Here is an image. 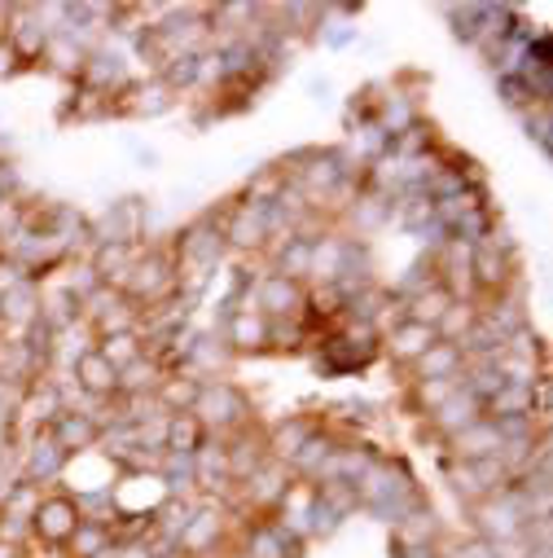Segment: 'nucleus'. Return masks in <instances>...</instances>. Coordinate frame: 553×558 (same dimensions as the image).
Instances as JSON below:
<instances>
[{
	"label": "nucleus",
	"instance_id": "f257e3e1",
	"mask_svg": "<svg viewBox=\"0 0 553 558\" xmlns=\"http://www.w3.org/2000/svg\"><path fill=\"white\" fill-rule=\"evenodd\" d=\"M356 493H360V510H369V514H378V519H404L408 510H418L422 501H427V493L418 488V480H413L400 462H391V458H378L373 462V471L356 484Z\"/></svg>",
	"mask_w": 553,
	"mask_h": 558
},
{
	"label": "nucleus",
	"instance_id": "f03ea898",
	"mask_svg": "<svg viewBox=\"0 0 553 558\" xmlns=\"http://www.w3.org/2000/svg\"><path fill=\"white\" fill-rule=\"evenodd\" d=\"M237 541V514L224 501H194L189 519L172 536L176 558H220V549H233Z\"/></svg>",
	"mask_w": 553,
	"mask_h": 558
},
{
	"label": "nucleus",
	"instance_id": "7ed1b4c3",
	"mask_svg": "<svg viewBox=\"0 0 553 558\" xmlns=\"http://www.w3.org/2000/svg\"><path fill=\"white\" fill-rule=\"evenodd\" d=\"M189 413L198 417V423L207 427V436H216V440L255 427V404H250V396L233 378H207Z\"/></svg>",
	"mask_w": 553,
	"mask_h": 558
},
{
	"label": "nucleus",
	"instance_id": "20e7f679",
	"mask_svg": "<svg viewBox=\"0 0 553 558\" xmlns=\"http://www.w3.org/2000/svg\"><path fill=\"white\" fill-rule=\"evenodd\" d=\"M119 295H127L142 313L176 300V259H172L168 242H146L142 246V255H136V264H132Z\"/></svg>",
	"mask_w": 553,
	"mask_h": 558
},
{
	"label": "nucleus",
	"instance_id": "39448f33",
	"mask_svg": "<svg viewBox=\"0 0 553 558\" xmlns=\"http://www.w3.org/2000/svg\"><path fill=\"white\" fill-rule=\"evenodd\" d=\"M207 216L216 220L220 242H224L229 255H237V259L259 255V259H263V251H268V242H272V229H268V211H263V207H255V203H246V198L233 194L220 211H207Z\"/></svg>",
	"mask_w": 553,
	"mask_h": 558
},
{
	"label": "nucleus",
	"instance_id": "423d86ee",
	"mask_svg": "<svg viewBox=\"0 0 553 558\" xmlns=\"http://www.w3.org/2000/svg\"><path fill=\"white\" fill-rule=\"evenodd\" d=\"M84 523V510L79 501L66 493V488H49L36 506V514L27 519L32 527V549H49V554H62V545L75 536V527Z\"/></svg>",
	"mask_w": 553,
	"mask_h": 558
},
{
	"label": "nucleus",
	"instance_id": "0eeeda50",
	"mask_svg": "<svg viewBox=\"0 0 553 558\" xmlns=\"http://www.w3.org/2000/svg\"><path fill=\"white\" fill-rule=\"evenodd\" d=\"M466 514H470V532L483 536V541H492V545L518 541L523 527H527V514L518 510V501H514L509 493H501V497H483V501L466 506Z\"/></svg>",
	"mask_w": 553,
	"mask_h": 558
},
{
	"label": "nucleus",
	"instance_id": "6e6552de",
	"mask_svg": "<svg viewBox=\"0 0 553 558\" xmlns=\"http://www.w3.org/2000/svg\"><path fill=\"white\" fill-rule=\"evenodd\" d=\"M216 335L224 339V348L233 352V361L268 356V317H263V313H255V308L224 304V326H220Z\"/></svg>",
	"mask_w": 553,
	"mask_h": 558
},
{
	"label": "nucleus",
	"instance_id": "1a4fd4ad",
	"mask_svg": "<svg viewBox=\"0 0 553 558\" xmlns=\"http://www.w3.org/2000/svg\"><path fill=\"white\" fill-rule=\"evenodd\" d=\"M66 466H71V458L53 445L49 427H45V432H36V436H27V445L19 449V480H27V484L58 488V484H62V475H66Z\"/></svg>",
	"mask_w": 553,
	"mask_h": 558
},
{
	"label": "nucleus",
	"instance_id": "9d476101",
	"mask_svg": "<svg viewBox=\"0 0 553 558\" xmlns=\"http://www.w3.org/2000/svg\"><path fill=\"white\" fill-rule=\"evenodd\" d=\"M71 387L88 404H110V400H119V369L97 348H84L71 361Z\"/></svg>",
	"mask_w": 553,
	"mask_h": 558
},
{
	"label": "nucleus",
	"instance_id": "9b49d317",
	"mask_svg": "<svg viewBox=\"0 0 553 558\" xmlns=\"http://www.w3.org/2000/svg\"><path fill=\"white\" fill-rule=\"evenodd\" d=\"M317 427H321L317 413H286V417H276V423L263 427V449H268V458L282 462V466H291V462L299 458V449L317 436Z\"/></svg>",
	"mask_w": 553,
	"mask_h": 558
},
{
	"label": "nucleus",
	"instance_id": "f8f14e48",
	"mask_svg": "<svg viewBox=\"0 0 553 558\" xmlns=\"http://www.w3.org/2000/svg\"><path fill=\"white\" fill-rule=\"evenodd\" d=\"M479 417H488V413H483V400H475L466 387H457V391H453V396H448L431 417H422V432H427V436H435L440 445H448L453 436H462L466 427H475Z\"/></svg>",
	"mask_w": 553,
	"mask_h": 558
},
{
	"label": "nucleus",
	"instance_id": "ddd939ff",
	"mask_svg": "<svg viewBox=\"0 0 553 558\" xmlns=\"http://www.w3.org/2000/svg\"><path fill=\"white\" fill-rule=\"evenodd\" d=\"M176 106V93L159 80V75H150V80H132L114 101H110V114H127V119H159V114H168Z\"/></svg>",
	"mask_w": 553,
	"mask_h": 558
},
{
	"label": "nucleus",
	"instance_id": "4468645a",
	"mask_svg": "<svg viewBox=\"0 0 553 558\" xmlns=\"http://www.w3.org/2000/svg\"><path fill=\"white\" fill-rule=\"evenodd\" d=\"M142 246H146V242L97 238L93 251H88V268H93V277H97L101 287H110V291H123V282H127V272H132L136 255H142Z\"/></svg>",
	"mask_w": 553,
	"mask_h": 558
},
{
	"label": "nucleus",
	"instance_id": "2eb2a0df",
	"mask_svg": "<svg viewBox=\"0 0 553 558\" xmlns=\"http://www.w3.org/2000/svg\"><path fill=\"white\" fill-rule=\"evenodd\" d=\"M49 436H53V445L66 458H79V453L101 449V423H97L93 409H62L53 423H49Z\"/></svg>",
	"mask_w": 553,
	"mask_h": 558
},
{
	"label": "nucleus",
	"instance_id": "dca6fc26",
	"mask_svg": "<svg viewBox=\"0 0 553 558\" xmlns=\"http://www.w3.org/2000/svg\"><path fill=\"white\" fill-rule=\"evenodd\" d=\"M40 308H45V287L23 277L14 291L0 295V330H10L14 339H23L36 322H40Z\"/></svg>",
	"mask_w": 553,
	"mask_h": 558
},
{
	"label": "nucleus",
	"instance_id": "f3484780",
	"mask_svg": "<svg viewBox=\"0 0 553 558\" xmlns=\"http://www.w3.org/2000/svg\"><path fill=\"white\" fill-rule=\"evenodd\" d=\"M378 343H382V356H386L395 369H408L431 343H440V335H435V326H422V322H408V317H404V322H395Z\"/></svg>",
	"mask_w": 553,
	"mask_h": 558
},
{
	"label": "nucleus",
	"instance_id": "a211bd4d",
	"mask_svg": "<svg viewBox=\"0 0 553 558\" xmlns=\"http://www.w3.org/2000/svg\"><path fill=\"white\" fill-rule=\"evenodd\" d=\"M263 259H268V272H282V277H291V282H304V287L312 282V242L299 238V233L272 238L268 251H263Z\"/></svg>",
	"mask_w": 553,
	"mask_h": 558
},
{
	"label": "nucleus",
	"instance_id": "6ab92c4d",
	"mask_svg": "<svg viewBox=\"0 0 553 558\" xmlns=\"http://www.w3.org/2000/svg\"><path fill=\"white\" fill-rule=\"evenodd\" d=\"M224 445V462H229V480L233 488L242 480H250L263 462H268V449H263V427H246V432H233L220 440Z\"/></svg>",
	"mask_w": 553,
	"mask_h": 558
},
{
	"label": "nucleus",
	"instance_id": "aec40b11",
	"mask_svg": "<svg viewBox=\"0 0 553 558\" xmlns=\"http://www.w3.org/2000/svg\"><path fill=\"white\" fill-rule=\"evenodd\" d=\"M444 449H448V458H457V462H483V458H501L505 440H501V432H496L492 417H479L475 427H466L462 436H453Z\"/></svg>",
	"mask_w": 553,
	"mask_h": 558
},
{
	"label": "nucleus",
	"instance_id": "412c9836",
	"mask_svg": "<svg viewBox=\"0 0 553 558\" xmlns=\"http://www.w3.org/2000/svg\"><path fill=\"white\" fill-rule=\"evenodd\" d=\"M466 374V352L457 348V343H431L418 361H413L408 369H404V383L408 378H462Z\"/></svg>",
	"mask_w": 553,
	"mask_h": 558
},
{
	"label": "nucleus",
	"instance_id": "4be33fe9",
	"mask_svg": "<svg viewBox=\"0 0 553 558\" xmlns=\"http://www.w3.org/2000/svg\"><path fill=\"white\" fill-rule=\"evenodd\" d=\"M185 369H189V374H198L202 383H207V378H229V369H233V352L224 348V339H220V335H202V330H198V339L189 343Z\"/></svg>",
	"mask_w": 553,
	"mask_h": 558
},
{
	"label": "nucleus",
	"instance_id": "5701e85b",
	"mask_svg": "<svg viewBox=\"0 0 553 558\" xmlns=\"http://www.w3.org/2000/svg\"><path fill=\"white\" fill-rule=\"evenodd\" d=\"M457 387H462V378H408L404 383V409L422 423V417H431Z\"/></svg>",
	"mask_w": 553,
	"mask_h": 558
},
{
	"label": "nucleus",
	"instance_id": "b1692460",
	"mask_svg": "<svg viewBox=\"0 0 553 558\" xmlns=\"http://www.w3.org/2000/svg\"><path fill=\"white\" fill-rule=\"evenodd\" d=\"M119 549V536L110 523H97V519H84L75 527V536L62 545V558H114Z\"/></svg>",
	"mask_w": 553,
	"mask_h": 558
},
{
	"label": "nucleus",
	"instance_id": "393cba45",
	"mask_svg": "<svg viewBox=\"0 0 553 558\" xmlns=\"http://www.w3.org/2000/svg\"><path fill=\"white\" fill-rule=\"evenodd\" d=\"M198 391H202V378H198V374H189V369H172V374L159 378V387H155V404H159L163 413H189L194 400H198Z\"/></svg>",
	"mask_w": 553,
	"mask_h": 558
},
{
	"label": "nucleus",
	"instance_id": "a878e982",
	"mask_svg": "<svg viewBox=\"0 0 553 558\" xmlns=\"http://www.w3.org/2000/svg\"><path fill=\"white\" fill-rule=\"evenodd\" d=\"M207 427L198 423L194 413H168V427H163V453H185L194 458L202 445H207Z\"/></svg>",
	"mask_w": 553,
	"mask_h": 558
},
{
	"label": "nucleus",
	"instance_id": "bb28decb",
	"mask_svg": "<svg viewBox=\"0 0 553 558\" xmlns=\"http://www.w3.org/2000/svg\"><path fill=\"white\" fill-rule=\"evenodd\" d=\"M286 190H291L286 168H282V163H268V168H255V177L242 185L237 198H246V203H255V207H272Z\"/></svg>",
	"mask_w": 553,
	"mask_h": 558
},
{
	"label": "nucleus",
	"instance_id": "cd10ccee",
	"mask_svg": "<svg viewBox=\"0 0 553 558\" xmlns=\"http://www.w3.org/2000/svg\"><path fill=\"white\" fill-rule=\"evenodd\" d=\"M93 49H84L79 40H71L66 32H58V36H49V49H45V62L40 66H49L53 75H66V80H79V71H84V58H88Z\"/></svg>",
	"mask_w": 553,
	"mask_h": 558
},
{
	"label": "nucleus",
	"instance_id": "c85d7f7f",
	"mask_svg": "<svg viewBox=\"0 0 553 558\" xmlns=\"http://www.w3.org/2000/svg\"><path fill=\"white\" fill-rule=\"evenodd\" d=\"M448 304H453V295H448L440 282H431V287L413 291V295L404 300V317H408V322H422V326H440V317L448 313Z\"/></svg>",
	"mask_w": 553,
	"mask_h": 558
},
{
	"label": "nucleus",
	"instance_id": "c756f323",
	"mask_svg": "<svg viewBox=\"0 0 553 558\" xmlns=\"http://www.w3.org/2000/svg\"><path fill=\"white\" fill-rule=\"evenodd\" d=\"M93 348H97L114 369H127L132 361H142V356H146V339H142V330H127V335H101V339H93Z\"/></svg>",
	"mask_w": 553,
	"mask_h": 558
},
{
	"label": "nucleus",
	"instance_id": "7c9ffc66",
	"mask_svg": "<svg viewBox=\"0 0 553 558\" xmlns=\"http://www.w3.org/2000/svg\"><path fill=\"white\" fill-rule=\"evenodd\" d=\"M45 493H49V488L27 484V480H19V475H14V480H10V488L0 493V514H10V519H32Z\"/></svg>",
	"mask_w": 553,
	"mask_h": 558
},
{
	"label": "nucleus",
	"instance_id": "2f4dec72",
	"mask_svg": "<svg viewBox=\"0 0 553 558\" xmlns=\"http://www.w3.org/2000/svg\"><path fill=\"white\" fill-rule=\"evenodd\" d=\"M475 322H479V304H475V300H453L448 313L440 317L435 335H440L444 343H457V348H462V339L475 330Z\"/></svg>",
	"mask_w": 553,
	"mask_h": 558
},
{
	"label": "nucleus",
	"instance_id": "473e14b6",
	"mask_svg": "<svg viewBox=\"0 0 553 558\" xmlns=\"http://www.w3.org/2000/svg\"><path fill=\"white\" fill-rule=\"evenodd\" d=\"M159 378H163V369L155 365V356H142L127 369H119V396H155Z\"/></svg>",
	"mask_w": 553,
	"mask_h": 558
},
{
	"label": "nucleus",
	"instance_id": "72a5a7b5",
	"mask_svg": "<svg viewBox=\"0 0 553 558\" xmlns=\"http://www.w3.org/2000/svg\"><path fill=\"white\" fill-rule=\"evenodd\" d=\"M440 558H501V549L492 545V541H483V536H453V541H444L440 545Z\"/></svg>",
	"mask_w": 553,
	"mask_h": 558
},
{
	"label": "nucleus",
	"instance_id": "f704fd0d",
	"mask_svg": "<svg viewBox=\"0 0 553 558\" xmlns=\"http://www.w3.org/2000/svg\"><path fill=\"white\" fill-rule=\"evenodd\" d=\"M114 558H172V554H163L150 536H142V541H119Z\"/></svg>",
	"mask_w": 553,
	"mask_h": 558
},
{
	"label": "nucleus",
	"instance_id": "c9c22d12",
	"mask_svg": "<svg viewBox=\"0 0 553 558\" xmlns=\"http://www.w3.org/2000/svg\"><path fill=\"white\" fill-rule=\"evenodd\" d=\"M23 66H19V58H14V49L5 45V40H0V80H14Z\"/></svg>",
	"mask_w": 553,
	"mask_h": 558
},
{
	"label": "nucleus",
	"instance_id": "e433bc0d",
	"mask_svg": "<svg viewBox=\"0 0 553 558\" xmlns=\"http://www.w3.org/2000/svg\"><path fill=\"white\" fill-rule=\"evenodd\" d=\"M0 558H32V545H14V541H0Z\"/></svg>",
	"mask_w": 553,
	"mask_h": 558
}]
</instances>
